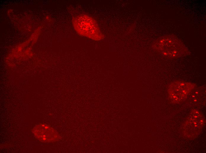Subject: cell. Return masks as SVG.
Here are the masks:
<instances>
[{"instance_id":"cell-3","label":"cell","mask_w":206,"mask_h":153,"mask_svg":"<svg viewBox=\"0 0 206 153\" xmlns=\"http://www.w3.org/2000/svg\"><path fill=\"white\" fill-rule=\"evenodd\" d=\"M205 122L204 116L194 109L186 119L182 128L183 135L188 139H193L199 134Z\"/></svg>"},{"instance_id":"cell-2","label":"cell","mask_w":206,"mask_h":153,"mask_svg":"<svg viewBox=\"0 0 206 153\" xmlns=\"http://www.w3.org/2000/svg\"><path fill=\"white\" fill-rule=\"evenodd\" d=\"M73 23L75 30L81 35L95 40L103 37L96 22L91 17L85 15L77 16Z\"/></svg>"},{"instance_id":"cell-1","label":"cell","mask_w":206,"mask_h":153,"mask_svg":"<svg viewBox=\"0 0 206 153\" xmlns=\"http://www.w3.org/2000/svg\"><path fill=\"white\" fill-rule=\"evenodd\" d=\"M154 46L161 54L170 59L178 58L189 53L188 49L181 41L171 35L160 37L157 40Z\"/></svg>"},{"instance_id":"cell-5","label":"cell","mask_w":206,"mask_h":153,"mask_svg":"<svg viewBox=\"0 0 206 153\" xmlns=\"http://www.w3.org/2000/svg\"><path fill=\"white\" fill-rule=\"evenodd\" d=\"M32 132L34 136L42 142H54L59 138L58 134L54 129L46 124L37 125L33 128Z\"/></svg>"},{"instance_id":"cell-4","label":"cell","mask_w":206,"mask_h":153,"mask_svg":"<svg viewBox=\"0 0 206 153\" xmlns=\"http://www.w3.org/2000/svg\"><path fill=\"white\" fill-rule=\"evenodd\" d=\"M196 87L194 84L184 81L178 80L172 82L168 91L170 101L174 104L182 102Z\"/></svg>"}]
</instances>
